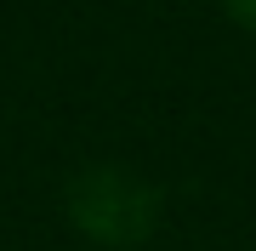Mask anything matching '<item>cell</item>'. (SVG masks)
<instances>
[{"instance_id":"cell-1","label":"cell","mask_w":256,"mask_h":251,"mask_svg":"<svg viewBox=\"0 0 256 251\" xmlns=\"http://www.w3.org/2000/svg\"><path fill=\"white\" fill-rule=\"evenodd\" d=\"M222 6H228L234 18L245 23V29H256V0H222Z\"/></svg>"}]
</instances>
